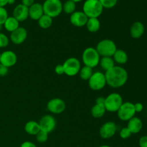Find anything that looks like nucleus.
Listing matches in <instances>:
<instances>
[{"mask_svg": "<svg viewBox=\"0 0 147 147\" xmlns=\"http://www.w3.org/2000/svg\"><path fill=\"white\" fill-rule=\"evenodd\" d=\"M106 83L113 88H119L124 86L129 78L128 72L120 65H115L105 73Z\"/></svg>", "mask_w": 147, "mask_h": 147, "instance_id": "1", "label": "nucleus"}, {"mask_svg": "<svg viewBox=\"0 0 147 147\" xmlns=\"http://www.w3.org/2000/svg\"><path fill=\"white\" fill-rule=\"evenodd\" d=\"M103 9L98 0H86L83 5V11L88 18H98Z\"/></svg>", "mask_w": 147, "mask_h": 147, "instance_id": "2", "label": "nucleus"}, {"mask_svg": "<svg viewBox=\"0 0 147 147\" xmlns=\"http://www.w3.org/2000/svg\"><path fill=\"white\" fill-rule=\"evenodd\" d=\"M100 59V55L94 47H87L83 50L82 53V61L84 65L91 68H94L98 65Z\"/></svg>", "mask_w": 147, "mask_h": 147, "instance_id": "3", "label": "nucleus"}, {"mask_svg": "<svg viewBox=\"0 0 147 147\" xmlns=\"http://www.w3.org/2000/svg\"><path fill=\"white\" fill-rule=\"evenodd\" d=\"M96 49L100 57H113L117 47L112 40L104 39L98 43Z\"/></svg>", "mask_w": 147, "mask_h": 147, "instance_id": "4", "label": "nucleus"}, {"mask_svg": "<svg viewBox=\"0 0 147 147\" xmlns=\"http://www.w3.org/2000/svg\"><path fill=\"white\" fill-rule=\"evenodd\" d=\"M42 7L44 14L53 19L58 17L63 11V3L60 0H45Z\"/></svg>", "mask_w": 147, "mask_h": 147, "instance_id": "5", "label": "nucleus"}, {"mask_svg": "<svg viewBox=\"0 0 147 147\" xmlns=\"http://www.w3.org/2000/svg\"><path fill=\"white\" fill-rule=\"evenodd\" d=\"M123 103V98L119 93H112L106 97L104 106L106 111L113 113L118 111Z\"/></svg>", "mask_w": 147, "mask_h": 147, "instance_id": "6", "label": "nucleus"}, {"mask_svg": "<svg viewBox=\"0 0 147 147\" xmlns=\"http://www.w3.org/2000/svg\"><path fill=\"white\" fill-rule=\"evenodd\" d=\"M88 82L89 88L93 90H100L107 85L105 73L100 71L93 72Z\"/></svg>", "mask_w": 147, "mask_h": 147, "instance_id": "7", "label": "nucleus"}, {"mask_svg": "<svg viewBox=\"0 0 147 147\" xmlns=\"http://www.w3.org/2000/svg\"><path fill=\"white\" fill-rule=\"evenodd\" d=\"M63 68H64L65 74L70 77L76 76L79 73L80 68H81V64L80 60L78 58L74 57H71L67 58L63 64Z\"/></svg>", "mask_w": 147, "mask_h": 147, "instance_id": "8", "label": "nucleus"}, {"mask_svg": "<svg viewBox=\"0 0 147 147\" xmlns=\"http://www.w3.org/2000/svg\"><path fill=\"white\" fill-rule=\"evenodd\" d=\"M116 113L119 119L123 121H128L134 117L136 113L134 109V105L129 101L123 102Z\"/></svg>", "mask_w": 147, "mask_h": 147, "instance_id": "9", "label": "nucleus"}, {"mask_svg": "<svg viewBox=\"0 0 147 147\" xmlns=\"http://www.w3.org/2000/svg\"><path fill=\"white\" fill-rule=\"evenodd\" d=\"M47 109L49 112L53 114H60L65 110L66 103L63 99L54 98L47 102Z\"/></svg>", "mask_w": 147, "mask_h": 147, "instance_id": "10", "label": "nucleus"}, {"mask_svg": "<svg viewBox=\"0 0 147 147\" xmlns=\"http://www.w3.org/2000/svg\"><path fill=\"white\" fill-rule=\"evenodd\" d=\"M40 130L50 134L55 130L57 125L55 119L52 115L47 114L43 116L39 121Z\"/></svg>", "mask_w": 147, "mask_h": 147, "instance_id": "11", "label": "nucleus"}, {"mask_svg": "<svg viewBox=\"0 0 147 147\" xmlns=\"http://www.w3.org/2000/svg\"><path fill=\"white\" fill-rule=\"evenodd\" d=\"M117 126L113 121L106 122L102 125L99 130V134L102 139H109L113 137L116 133Z\"/></svg>", "mask_w": 147, "mask_h": 147, "instance_id": "12", "label": "nucleus"}, {"mask_svg": "<svg viewBox=\"0 0 147 147\" xmlns=\"http://www.w3.org/2000/svg\"><path fill=\"white\" fill-rule=\"evenodd\" d=\"M27 38V31L24 27H20L14 32H11L9 40L14 45L22 44Z\"/></svg>", "mask_w": 147, "mask_h": 147, "instance_id": "13", "label": "nucleus"}, {"mask_svg": "<svg viewBox=\"0 0 147 147\" xmlns=\"http://www.w3.org/2000/svg\"><path fill=\"white\" fill-rule=\"evenodd\" d=\"M17 62V56L14 52L11 50H6L1 53L0 63L8 68L15 65Z\"/></svg>", "mask_w": 147, "mask_h": 147, "instance_id": "14", "label": "nucleus"}, {"mask_svg": "<svg viewBox=\"0 0 147 147\" xmlns=\"http://www.w3.org/2000/svg\"><path fill=\"white\" fill-rule=\"evenodd\" d=\"M88 17L83 11H76L70 14V22L73 26L77 27H83L86 25Z\"/></svg>", "mask_w": 147, "mask_h": 147, "instance_id": "15", "label": "nucleus"}, {"mask_svg": "<svg viewBox=\"0 0 147 147\" xmlns=\"http://www.w3.org/2000/svg\"><path fill=\"white\" fill-rule=\"evenodd\" d=\"M12 17H14L20 22L25 21L27 18H29V8L22 4H18L13 10Z\"/></svg>", "mask_w": 147, "mask_h": 147, "instance_id": "16", "label": "nucleus"}, {"mask_svg": "<svg viewBox=\"0 0 147 147\" xmlns=\"http://www.w3.org/2000/svg\"><path fill=\"white\" fill-rule=\"evenodd\" d=\"M44 14L42 4L34 2L31 7H29V17L32 20H37Z\"/></svg>", "mask_w": 147, "mask_h": 147, "instance_id": "17", "label": "nucleus"}, {"mask_svg": "<svg viewBox=\"0 0 147 147\" xmlns=\"http://www.w3.org/2000/svg\"><path fill=\"white\" fill-rule=\"evenodd\" d=\"M145 31V27L141 22H135L130 28L131 37L134 39H139L142 37Z\"/></svg>", "mask_w": 147, "mask_h": 147, "instance_id": "18", "label": "nucleus"}, {"mask_svg": "<svg viewBox=\"0 0 147 147\" xmlns=\"http://www.w3.org/2000/svg\"><path fill=\"white\" fill-rule=\"evenodd\" d=\"M142 127H143V123L139 117L134 116L129 121H128L127 128L129 129L132 134H139L142 131Z\"/></svg>", "mask_w": 147, "mask_h": 147, "instance_id": "19", "label": "nucleus"}, {"mask_svg": "<svg viewBox=\"0 0 147 147\" xmlns=\"http://www.w3.org/2000/svg\"><path fill=\"white\" fill-rule=\"evenodd\" d=\"M112 57H113L115 63H117L119 65L126 64L129 60L127 53L122 49H117Z\"/></svg>", "mask_w": 147, "mask_h": 147, "instance_id": "20", "label": "nucleus"}, {"mask_svg": "<svg viewBox=\"0 0 147 147\" xmlns=\"http://www.w3.org/2000/svg\"><path fill=\"white\" fill-rule=\"evenodd\" d=\"M24 131L28 134L32 136H36L40 131V125L38 122L35 121H30L24 125Z\"/></svg>", "mask_w": 147, "mask_h": 147, "instance_id": "21", "label": "nucleus"}, {"mask_svg": "<svg viewBox=\"0 0 147 147\" xmlns=\"http://www.w3.org/2000/svg\"><path fill=\"white\" fill-rule=\"evenodd\" d=\"M3 26L7 32L11 33L20 27V22L11 16V17H9L7 19Z\"/></svg>", "mask_w": 147, "mask_h": 147, "instance_id": "22", "label": "nucleus"}, {"mask_svg": "<svg viewBox=\"0 0 147 147\" xmlns=\"http://www.w3.org/2000/svg\"><path fill=\"white\" fill-rule=\"evenodd\" d=\"M86 27L90 32H97L100 28V20L98 18H88Z\"/></svg>", "mask_w": 147, "mask_h": 147, "instance_id": "23", "label": "nucleus"}, {"mask_svg": "<svg viewBox=\"0 0 147 147\" xmlns=\"http://www.w3.org/2000/svg\"><path fill=\"white\" fill-rule=\"evenodd\" d=\"M106 110L105 106L103 104H96L92 107L91 110H90V113L93 117L96 118V119H99V118L103 117L106 113Z\"/></svg>", "mask_w": 147, "mask_h": 147, "instance_id": "24", "label": "nucleus"}, {"mask_svg": "<svg viewBox=\"0 0 147 147\" xmlns=\"http://www.w3.org/2000/svg\"><path fill=\"white\" fill-rule=\"evenodd\" d=\"M99 65L105 71L110 70L115 66V62L112 57H100Z\"/></svg>", "mask_w": 147, "mask_h": 147, "instance_id": "25", "label": "nucleus"}, {"mask_svg": "<svg viewBox=\"0 0 147 147\" xmlns=\"http://www.w3.org/2000/svg\"><path fill=\"white\" fill-rule=\"evenodd\" d=\"M53 20L52 17L44 14L37 20V22H38V25L40 26V28L47 30L51 27L52 24H53Z\"/></svg>", "mask_w": 147, "mask_h": 147, "instance_id": "26", "label": "nucleus"}, {"mask_svg": "<svg viewBox=\"0 0 147 147\" xmlns=\"http://www.w3.org/2000/svg\"><path fill=\"white\" fill-rule=\"evenodd\" d=\"M93 68L90 67H88V66L84 65L83 67H81L80 71H79V76L80 78L83 80H88L89 78L91 77V76L93 75Z\"/></svg>", "mask_w": 147, "mask_h": 147, "instance_id": "27", "label": "nucleus"}, {"mask_svg": "<svg viewBox=\"0 0 147 147\" xmlns=\"http://www.w3.org/2000/svg\"><path fill=\"white\" fill-rule=\"evenodd\" d=\"M76 3L71 0H67L63 4V11L67 14H72L76 11Z\"/></svg>", "mask_w": 147, "mask_h": 147, "instance_id": "28", "label": "nucleus"}, {"mask_svg": "<svg viewBox=\"0 0 147 147\" xmlns=\"http://www.w3.org/2000/svg\"><path fill=\"white\" fill-rule=\"evenodd\" d=\"M48 133L40 130V131L37 133V134L35 136L36 140H37V142H39V143H45V142H47V139H48Z\"/></svg>", "mask_w": 147, "mask_h": 147, "instance_id": "29", "label": "nucleus"}, {"mask_svg": "<svg viewBox=\"0 0 147 147\" xmlns=\"http://www.w3.org/2000/svg\"><path fill=\"white\" fill-rule=\"evenodd\" d=\"M103 8L111 9L117 4L118 0H98Z\"/></svg>", "mask_w": 147, "mask_h": 147, "instance_id": "30", "label": "nucleus"}, {"mask_svg": "<svg viewBox=\"0 0 147 147\" xmlns=\"http://www.w3.org/2000/svg\"><path fill=\"white\" fill-rule=\"evenodd\" d=\"M9 38L2 32H0V48H4L8 46Z\"/></svg>", "mask_w": 147, "mask_h": 147, "instance_id": "31", "label": "nucleus"}, {"mask_svg": "<svg viewBox=\"0 0 147 147\" xmlns=\"http://www.w3.org/2000/svg\"><path fill=\"white\" fill-rule=\"evenodd\" d=\"M8 17V12L6 8L0 7V24L3 25Z\"/></svg>", "mask_w": 147, "mask_h": 147, "instance_id": "32", "label": "nucleus"}, {"mask_svg": "<svg viewBox=\"0 0 147 147\" xmlns=\"http://www.w3.org/2000/svg\"><path fill=\"white\" fill-rule=\"evenodd\" d=\"M119 135H120V137L123 139H127L129 137H131V136L132 135V134L131 133V131H129V129L127 127L122 128L120 130L119 132Z\"/></svg>", "mask_w": 147, "mask_h": 147, "instance_id": "33", "label": "nucleus"}, {"mask_svg": "<svg viewBox=\"0 0 147 147\" xmlns=\"http://www.w3.org/2000/svg\"><path fill=\"white\" fill-rule=\"evenodd\" d=\"M9 73V68L4 65L0 63V77H4L6 76Z\"/></svg>", "mask_w": 147, "mask_h": 147, "instance_id": "34", "label": "nucleus"}, {"mask_svg": "<svg viewBox=\"0 0 147 147\" xmlns=\"http://www.w3.org/2000/svg\"><path fill=\"white\" fill-rule=\"evenodd\" d=\"M55 72L56 74L58 75V76H61V75L65 74L64 68H63V65L59 64L57 65H56L55 67Z\"/></svg>", "mask_w": 147, "mask_h": 147, "instance_id": "35", "label": "nucleus"}, {"mask_svg": "<svg viewBox=\"0 0 147 147\" xmlns=\"http://www.w3.org/2000/svg\"><path fill=\"white\" fill-rule=\"evenodd\" d=\"M139 147H147V136H143L139 139Z\"/></svg>", "mask_w": 147, "mask_h": 147, "instance_id": "36", "label": "nucleus"}, {"mask_svg": "<svg viewBox=\"0 0 147 147\" xmlns=\"http://www.w3.org/2000/svg\"><path fill=\"white\" fill-rule=\"evenodd\" d=\"M134 109L136 113H140L143 111L144 106L142 103H134Z\"/></svg>", "mask_w": 147, "mask_h": 147, "instance_id": "37", "label": "nucleus"}, {"mask_svg": "<svg viewBox=\"0 0 147 147\" xmlns=\"http://www.w3.org/2000/svg\"><path fill=\"white\" fill-rule=\"evenodd\" d=\"M34 3V0H22V4L27 7H30Z\"/></svg>", "mask_w": 147, "mask_h": 147, "instance_id": "38", "label": "nucleus"}, {"mask_svg": "<svg viewBox=\"0 0 147 147\" xmlns=\"http://www.w3.org/2000/svg\"><path fill=\"white\" fill-rule=\"evenodd\" d=\"M20 147H37V146H36L33 142L27 141V142H23L21 144V146H20Z\"/></svg>", "mask_w": 147, "mask_h": 147, "instance_id": "39", "label": "nucleus"}, {"mask_svg": "<svg viewBox=\"0 0 147 147\" xmlns=\"http://www.w3.org/2000/svg\"><path fill=\"white\" fill-rule=\"evenodd\" d=\"M105 99H106V98L103 97V96H99L98 98H96V103H97V104L104 105Z\"/></svg>", "mask_w": 147, "mask_h": 147, "instance_id": "40", "label": "nucleus"}, {"mask_svg": "<svg viewBox=\"0 0 147 147\" xmlns=\"http://www.w3.org/2000/svg\"><path fill=\"white\" fill-rule=\"evenodd\" d=\"M7 5V0H0V7H4Z\"/></svg>", "mask_w": 147, "mask_h": 147, "instance_id": "41", "label": "nucleus"}, {"mask_svg": "<svg viewBox=\"0 0 147 147\" xmlns=\"http://www.w3.org/2000/svg\"><path fill=\"white\" fill-rule=\"evenodd\" d=\"M16 0H7V4H14L15 3Z\"/></svg>", "mask_w": 147, "mask_h": 147, "instance_id": "42", "label": "nucleus"}, {"mask_svg": "<svg viewBox=\"0 0 147 147\" xmlns=\"http://www.w3.org/2000/svg\"><path fill=\"white\" fill-rule=\"evenodd\" d=\"M71 1H74L75 3H78V2H80V1H82L83 0H71Z\"/></svg>", "mask_w": 147, "mask_h": 147, "instance_id": "43", "label": "nucleus"}, {"mask_svg": "<svg viewBox=\"0 0 147 147\" xmlns=\"http://www.w3.org/2000/svg\"><path fill=\"white\" fill-rule=\"evenodd\" d=\"M99 147H111V146H109V145H102V146H100Z\"/></svg>", "mask_w": 147, "mask_h": 147, "instance_id": "44", "label": "nucleus"}, {"mask_svg": "<svg viewBox=\"0 0 147 147\" xmlns=\"http://www.w3.org/2000/svg\"><path fill=\"white\" fill-rule=\"evenodd\" d=\"M3 27H4V26L1 25V24H0V32H1V30H2Z\"/></svg>", "mask_w": 147, "mask_h": 147, "instance_id": "45", "label": "nucleus"}, {"mask_svg": "<svg viewBox=\"0 0 147 147\" xmlns=\"http://www.w3.org/2000/svg\"><path fill=\"white\" fill-rule=\"evenodd\" d=\"M0 58H1V53H0Z\"/></svg>", "mask_w": 147, "mask_h": 147, "instance_id": "46", "label": "nucleus"}]
</instances>
